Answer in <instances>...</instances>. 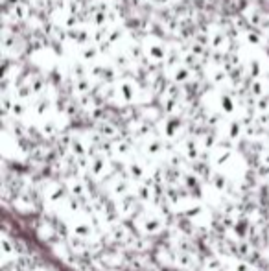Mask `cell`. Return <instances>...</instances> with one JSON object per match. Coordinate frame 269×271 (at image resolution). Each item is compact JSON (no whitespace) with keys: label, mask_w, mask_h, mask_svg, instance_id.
I'll use <instances>...</instances> for the list:
<instances>
[{"label":"cell","mask_w":269,"mask_h":271,"mask_svg":"<svg viewBox=\"0 0 269 271\" xmlns=\"http://www.w3.org/2000/svg\"><path fill=\"white\" fill-rule=\"evenodd\" d=\"M177 258H179V266H183V267H192V266H194V262H192L194 258H192L190 255H186V253H181Z\"/></svg>","instance_id":"cell-11"},{"label":"cell","mask_w":269,"mask_h":271,"mask_svg":"<svg viewBox=\"0 0 269 271\" xmlns=\"http://www.w3.org/2000/svg\"><path fill=\"white\" fill-rule=\"evenodd\" d=\"M102 48L100 45H96V43H87L83 46H78V57L85 63H94V61H100L102 59Z\"/></svg>","instance_id":"cell-4"},{"label":"cell","mask_w":269,"mask_h":271,"mask_svg":"<svg viewBox=\"0 0 269 271\" xmlns=\"http://www.w3.org/2000/svg\"><path fill=\"white\" fill-rule=\"evenodd\" d=\"M127 172H129V175L133 179H142L144 177V166L139 163V161H131L129 164H127Z\"/></svg>","instance_id":"cell-9"},{"label":"cell","mask_w":269,"mask_h":271,"mask_svg":"<svg viewBox=\"0 0 269 271\" xmlns=\"http://www.w3.org/2000/svg\"><path fill=\"white\" fill-rule=\"evenodd\" d=\"M115 192L116 194H125V192H127V183L122 181V179H120V181H116L115 183Z\"/></svg>","instance_id":"cell-13"},{"label":"cell","mask_w":269,"mask_h":271,"mask_svg":"<svg viewBox=\"0 0 269 271\" xmlns=\"http://www.w3.org/2000/svg\"><path fill=\"white\" fill-rule=\"evenodd\" d=\"M245 93L253 100L264 96L269 93V76H258V78H249L245 83Z\"/></svg>","instance_id":"cell-2"},{"label":"cell","mask_w":269,"mask_h":271,"mask_svg":"<svg viewBox=\"0 0 269 271\" xmlns=\"http://www.w3.org/2000/svg\"><path fill=\"white\" fill-rule=\"evenodd\" d=\"M30 107L37 118L45 120V118H48V114H50L52 109H54V98H50L46 93L39 94V96H35L30 102Z\"/></svg>","instance_id":"cell-3"},{"label":"cell","mask_w":269,"mask_h":271,"mask_svg":"<svg viewBox=\"0 0 269 271\" xmlns=\"http://www.w3.org/2000/svg\"><path fill=\"white\" fill-rule=\"evenodd\" d=\"M144 152L150 155V157H159L162 155L164 152V142L160 140V138H155V137H146V142H144Z\"/></svg>","instance_id":"cell-7"},{"label":"cell","mask_w":269,"mask_h":271,"mask_svg":"<svg viewBox=\"0 0 269 271\" xmlns=\"http://www.w3.org/2000/svg\"><path fill=\"white\" fill-rule=\"evenodd\" d=\"M30 102H24V100H17L15 98V104H13V111H11V118H19L22 120L26 116V113L30 111Z\"/></svg>","instance_id":"cell-8"},{"label":"cell","mask_w":269,"mask_h":271,"mask_svg":"<svg viewBox=\"0 0 269 271\" xmlns=\"http://www.w3.org/2000/svg\"><path fill=\"white\" fill-rule=\"evenodd\" d=\"M225 129H227V138L232 140V142H238L240 138L245 135V124H244V120H240V118H229Z\"/></svg>","instance_id":"cell-6"},{"label":"cell","mask_w":269,"mask_h":271,"mask_svg":"<svg viewBox=\"0 0 269 271\" xmlns=\"http://www.w3.org/2000/svg\"><path fill=\"white\" fill-rule=\"evenodd\" d=\"M140 39H142V45H144L146 59L150 61L151 65H155V67L162 69L170 54V41L155 34H144Z\"/></svg>","instance_id":"cell-1"},{"label":"cell","mask_w":269,"mask_h":271,"mask_svg":"<svg viewBox=\"0 0 269 271\" xmlns=\"http://www.w3.org/2000/svg\"><path fill=\"white\" fill-rule=\"evenodd\" d=\"M210 181H212V185H214L218 190H225V188H227V177L221 175V173H214Z\"/></svg>","instance_id":"cell-10"},{"label":"cell","mask_w":269,"mask_h":271,"mask_svg":"<svg viewBox=\"0 0 269 271\" xmlns=\"http://www.w3.org/2000/svg\"><path fill=\"white\" fill-rule=\"evenodd\" d=\"M183 155H185L188 161H192V163H195V161H199L201 157V144L197 138L194 137H188L183 142Z\"/></svg>","instance_id":"cell-5"},{"label":"cell","mask_w":269,"mask_h":271,"mask_svg":"<svg viewBox=\"0 0 269 271\" xmlns=\"http://www.w3.org/2000/svg\"><path fill=\"white\" fill-rule=\"evenodd\" d=\"M70 185H72V194H76V196H81V194H85V187H83V183L78 181V179H74V181H70Z\"/></svg>","instance_id":"cell-12"}]
</instances>
